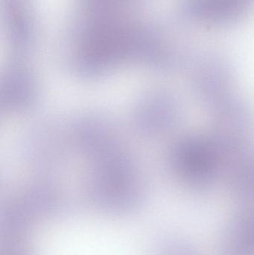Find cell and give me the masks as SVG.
<instances>
[{
  "mask_svg": "<svg viewBox=\"0 0 254 255\" xmlns=\"http://www.w3.org/2000/svg\"><path fill=\"white\" fill-rule=\"evenodd\" d=\"M252 0H185V13L198 20L223 22L244 13Z\"/></svg>",
  "mask_w": 254,
  "mask_h": 255,
  "instance_id": "4",
  "label": "cell"
},
{
  "mask_svg": "<svg viewBox=\"0 0 254 255\" xmlns=\"http://www.w3.org/2000/svg\"><path fill=\"white\" fill-rule=\"evenodd\" d=\"M214 124L210 138L223 164L232 166L251 154L254 133L252 112L247 105L234 96L213 109Z\"/></svg>",
  "mask_w": 254,
  "mask_h": 255,
  "instance_id": "1",
  "label": "cell"
},
{
  "mask_svg": "<svg viewBox=\"0 0 254 255\" xmlns=\"http://www.w3.org/2000/svg\"><path fill=\"white\" fill-rule=\"evenodd\" d=\"M221 255H254V212L234 217L221 237Z\"/></svg>",
  "mask_w": 254,
  "mask_h": 255,
  "instance_id": "5",
  "label": "cell"
},
{
  "mask_svg": "<svg viewBox=\"0 0 254 255\" xmlns=\"http://www.w3.org/2000/svg\"><path fill=\"white\" fill-rule=\"evenodd\" d=\"M232 73L228 65L212 58L197 67L192 79L197 97L213 110L232 97Z\"/></svg>",
  "mask_w": 254,
  "mask_h": 255,
  "instance_id": "3",
  "label": "cell"
},
{
  "mask_svg": "<svg viewBox=\"0 0 254 255\" xmlns=\"http://www.w3.org/2000/svg\"><path fill=\"white\" fill-rule=\"evenodd\" d=\"M25 238H1V255H31Z\"/></svg>",
  "mask_w": 254,
  "mask_h": 255,
  "instance_id": "6",
  "label": "cell"
},
{
  "mask_svg": "<svg viewBox=\"0 0 254 255\" xmlns=\"http://www.w3.org/2000/svg\"><path fill=\"white\" fill-rule=\"evenodd\" d=\"M161 255H199L187 244L180 241H171L164 244Z\"/></svg>",
  "mask_w": 254,
  "mask_h": 255,
  "instance_id": "7",
  "label": "cell"
},
{
  "mask_svg": "<svg viewBox=\"0 0 254 255\" xmlns=\"http://www.w3.org/2000/svg\"><path fill=\"white\" fill-rule=\"evenodd\" d=\"M171 162L180 179L197 190L210 187L224 166L210 136H188L180 139L171 151Z\"/></svg>",
  "mask_w": 254,
  "mask_h": 255,
  "instance_id": "2",
  "label": "cell"
}]
</instances>
